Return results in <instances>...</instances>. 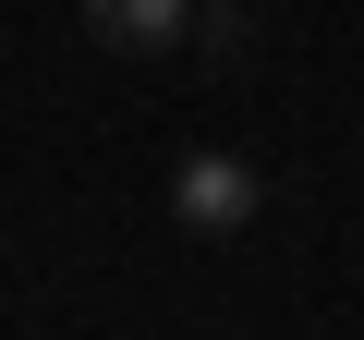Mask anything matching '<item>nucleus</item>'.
Here are the masks:
<instances>
[{"label":"nucleus","instance_id":"nucleus-1","mask_svg":"<svg viewBox=\"0 0 364 340\" xmlns=\"http://www.w3.org/2000/svg\"><path fill=\"white\" fill-rule=\"evenodd\" d=\"M255 207H267V183H255V158H231V146H195V158L170 170V219L195 231V243L255 231Z\"/></svg>","mask_w":364,"mask_h":340},{"label":"nucleus","instance_id":"nucleus-2","mask_svg":"<svg viewBox=\"0 0 364 340\" xmlns=\"http://www.w3.org/2000/svg\"><path fill=\"white\" fill-rule=\"evenodd\" d=\"M85 37L109 61H170L195 49V0H85Z\"/></svg>","mask_w":364,"mask_h":340},{"label":"nucleus","instance_id":"nucleus-3","mask_svg":"<svg viewBox=\"0 0 364 340\" xmlns=\"http://www.w3.org/2000/svg\"><path fill=\"white\" fill-rule=\"evenodd\" d=\"M195 49H207V61H243V49H255L243 0H195Z\"/></svg>","mask_w":364,"mask_h":340}]
</instances>
